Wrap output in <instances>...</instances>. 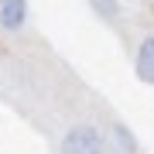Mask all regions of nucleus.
<instances>
[{
	"mask_svg": "<svg viewBox=\"0 0 154 154\" xmlns=\"http://www.w3.org/2000/svg\"><path fill=\"white\" fill-rule=\"evenodd\" d=\"M24 24H28V0H0V28L14 34Z\"/></svg>",
	"mask_w": 154,
	"mask_h": 154,
	"instance_id": "obj_2",
	"label": "nucleus"
},
{
	"mask_svg": "<svg viewBox=\"0 0 154 154\" xmlns=\"http://www.w3.org/2000/svg\"><path fill=\"white\" fill-rule=\"evenodd\" d=\"M134 72H137L140 82L154 86V34L151 38H144L137 45V55H134Z\"/></svg>",
	"mask_w": 154,
	"mask_h": 154,
	"instance_id": "obj_3",
	"label": "nucleus"
},
{
	"mask_svg": "<svg viewBox=\"0 0 154 154\" xmlns=\"http://www.w3.org/2000/svg\"><path fill=\"white\" fill-rule=\"evenodd\" d=\"M89 7H93V14L99 21L113 24L116 17H120V0H89Z\"/></svg>",
	"mask_w": 154,
	"mask_h": 154,
	"instance_id": "obj_5",
	"label": "nucleus"
},
{
	"mask_svg": "<svg viewBox=\"0 0 154 154\" xmlns=\"http://www.w3.org/2000/svg\"><path fill=\"white\" fill-rule=\"evenodd\" d=\"M58 154H106V137L93 123H72L62 134Z\"/></svg>",
	"mask_w": 154,
	"mask_h": 154,
	"instance_id": "obj_1",
	"label": "nucleus"
},
{
	"mask_svg": "<svg viewBox=\"0 0 154 154\" xmlns=\"http://www.w3.org/2000/svg\"><path fill=\"white\" fill-rule=\"evenodd\" d=\"M106 140H113V147L120 154H137V137H134V130L127 123H113L110 134H106Z\"/></svg>",
	"mask_w": 154,
	"mask_h": 154,
	"instance_id": "obj_4",
	"label": "nucleus"
}]
</instances>
